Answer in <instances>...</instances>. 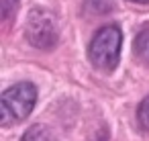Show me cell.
<instances>
[{"instance_id":"obj_2","label":"cell","mask_w":149,"mask_h":141,"mask_svg":"<svg viewBox=\"0 0 149 141\" xmlns=\"http://www.w3.org/2000/svg\"><path fill=\"white\" fill-rule=\"evenodd\" d=\"M37 102V88L31 82H19L6 88L0 98V123L10 127L13 123L25 121Z\"/></svg>"},{"instance_id":"obj_1","label":"cell","mask_w":149,"mask_h":141,"mask_svg":"<svg viewBox=\"0 0 149 141\" xmlns=\"http://www.w3.org/2000/svg\"><path fill=\"white\" fill-rule=\"evenodd\" d=\"M120 47H123L120 29L116 25H104L92 37L88 47V57L96 70L108 74V72H114V68L118 66Z\"/></svg>"},{"instance_id":"obj_6","label":"cell","mask_w":149,"mask_h":141,"mask_svg":"<svg viewBox=\"0 0 149 141\" xmlns=\"http://www.w3.org/2000/svg\"><path fill=\"white\" fill-rule=\"evenodd\" d=\"M19 8V0H0V17L2 21H10L17 15Z\"/></svg>"},{"instance_id":"obj_7","label":"cell","mask_w":149,"mask_h":141,"mask_svg":"<svg viewBox=\"0 0 149 141\" xmlns=\"http://www.w3.org/2000/svg\"><path fill=\"white\" fill-rule=\"evenodd\" d=\"M137 121H139L141 129L149 131V96L141 100V104L137 108Z\"/></svg>"},{"instance_id":"obj_8","label":"cell","mask_w":149,"mask_h":141,"mask_svg":"<svg viewBox=\"0 0 149 141\" xmlns=\"http://www.w3.org/2000/svg\"><path fill=\"white\" fill-rule=\"evenodd\" d=\"M131 2H149V0H131Z\"/></svg>"},{"instance_id":"obj_3","label":"cell","mask_w":149,"mask_h":141,"mask_svg":"<svg viewBox=\"0 0 149 141\" xmlns=\"http://www.w3.org/2000/svg\"><path fill=\"white\" fill-rule=\"evenodd\" d=\"M25 35L33 47L53 49L57 45V39H59V29H57L55 17L43 8H33L29 13V19H27Z\"/></svg>"},{"instance_id":"obj_5","label":"cell","mask_w":149,"mask_h":141,"mask_svg":"<svg viewBox=\"0 0 149 141\" xmlns=\"http://www.w3.org/2000/svg\"><path fill=\"white\" fill-rule=\"evenodd\" d=\"M21 141H55V135L45 125H33L23 133Z\"/></svg>"},{"instance_id":"obj_4","label":"cell","mask_w":149,"mask_h":141,"mask_svg":"<svg viewBox=\"0 0 149 141\" xmlns=\"http://www.w3.org/2000/svg\"><path fill=\"white\" fill-rule=\"evenodd\" d=\"M135 57L145 66L149 68V29H143L137 37H135Z\"/></svg>"}]
</instances>
